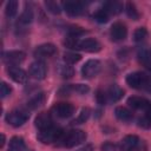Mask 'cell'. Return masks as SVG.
<instances>
[{
  "mask_svg": "<svg viewBox=\"0 0 151 151\" xmlns=\"http://www.w3.org/2000/svg\"><path fill=\"white\" fill-rule=\"evenodd\" d=\"M137 55H138L139 63L143 64L149 71H151V55H150L149 51H146V50H140Z\"/></svg>",
  "mask_w": 151,
  "mask_h": 151,
  "instance_id": "7402d4cb",
  "label": "cell"
},
{
  "mask_svg": "<svg viewBox=\"0 0 151 151\" xmlns=\"http://www.w3.org/2000/svg\"><path fill=\"white\" fill-rule=\"evenodd\" d=\"M18 12V1L17 0H9L6 4V8H5V13L8 18H13Z\"/></svg>",
  "mask_w": 151,
  "mask_h": 151,
  "instance_id": "cb8c5ba5",
  "label": "cell"
},
{
  "mask_svg": "<svg viewBox=\"0 0 151 151\" xmlns=\"http://www.w3.org/2000/svg\"><path fill=\"white\" fill-rule=\"evenodd\" d=\"M114 114H116V117H117L119 120H123V122H131L132 118H133L132 112H131L129 109L124 107V106H118V107H116Z\"/></svg>",
  "mask_w": 151,
  "mask_h": 151,
  "instance_id": "d6986e66",
  "label": "cell"
},
{
  "mask_svg": "<svg viewBox=\"0 0 151 151\" xmlns=\"http://www.w3.org/2000/svg\"><path fill=\"white\" fill-rule=\"evenodd\" d=\"M110 34H111V38L113 40L120 41V40H124L126 38V35H127V28H126V26L123 22H114L111 26Z\"/></svg>",
  "mask_w": 151,
  "mask_h": 151,
  "instance_id": "4fadbf2b",
  "label": "cell"
},
{
  "mask_svg": "<svg viewBox=\"0 0 151 151\" xmlns=\"http://www.w3.org/2000/svg\"><path fill=\"white\" fill-rule=\"evenodd\" d=\"M103 9H105L109 14H118V13L123 9V6H122L120 2H117V1H110V2L104 4Z\"/></svg>",
  "mask_w": 151,
  "mask_h": 151,
  "instance_id": "44dd1931",
  "label": "cell"
},
{
  "mask_svg": "<svg viewBox=\"0 0 151 151\" xmlns=\"http://www.w3.org/2000/svg\"><path fill=\"white\" fill-rule=\"evenodd\" d=\"M147 35V31L145 27H138L134 32H133V40L136 42H140L143 41Z\"/></svg>",
  "mask_w": 151,
  "mask_h": 151,
  "instance_id": "f546056e",
  "label": "cell"
},
{
  "mask_svg": "<svg viewBox=\"0 0 151 151\" xmlns=\"http://www.w3.org/2000/svg\"><path fill=\"white\" fill-rule=\"evenodd\" d=\"M11 92H12L11 86H9V85H7L5 81H2V83H1V85H0V94H1V98L7 97Z\"/></svg>",
  "mask_w": 151,
  "mask_h": 151,
  "instance_id": "d590c367",
  "label": "cell"
},
{
  "mask_svg": "<svg viewBox=\"0 0 151 151\" xmlns=\"http://www.w3.org/2000/svg\"><path fill=\"white\" fill-rule=\"evenodd\" d=\"M46 66L45 64L41 61V60H35L33 61L31 65H29V68H28V73L32 78L34 79H38V80H41L46 77Z\"/></svg>",
  "mask_w": 151,
  "mask_h": 151,
  "instance_id": "30bf717a",
  "label": "cell"
},
{
  "mask_svg": "<svg viewBox=\"0 0 151 151\" xmlns=\"http://www.w3.org/2000/svg\"><path fill=\"white\" fill-rule=\"evenodd\" d=\"M64 132L59 127L51 126L46 130H42L38 133V139L42 144H52V143H58L60 138L63 137Z\"/></svg>",
  "mask_w": 151,
  "mask_h": 151,
  "instance_id": "3957f363",
  "label": "cell"
},
{
  "mask_svg": "<svg viewBox=\"0 0 151 151\" xmlns=\"http://www.w3.org/2000/svg\"><path fill=\"white\" fill-rule=\"evenodd\" d=\"M76 151H93V146H92L91 144H86L85 146L79 147V149H77Z\"/></svg>",
  "mask_w": 151,
  "mask_h": 151,
  "instance_id": "74e56055",
  "label": "cell"
},
{
  "mask_svg": "<svg viewBox=\"0 0 151 151\" xmlns=\"http://www.w3.org/2000/svg\"><path fill=\"white\" fill-rule=\"evenodd\" d=\"M90 113H91L90 109H88V107H84V109L80 111L79 116L73 120V124H83V123H85V122L88 119Z\"/></svg>",
  "mask_w": 151,
  "mask_h": 151,
  "instance_id": "83f0119b",
  "label": "cell"
},
{
  "mask_svg": "<svg viewBox=\"0 0 151 151\" xmlns=\"http://www.w3.org/2000/svg\"><path fill=\"white\" fill-rule=\"evenodd\" d=\"M81 59V55L79 53H76V52H65L64 53V60L66 64H76L78 63L79 60Z\"/></svg>",
  "mask_w": 151,
  "mask_h": 151,
  "instance_id": "484cf974",
  "label": "cell"
},
{
  "mask_svg": "<svg viewBox=\"0 0 151 151\" xmlns=\"http://www.w3.org/2000/svg\"><path fill=\"white\" fill-rule=\"evenodd\" d=\"M4 144H5V136H4V134H1V145H0V146L2 147V146H4Z\"/></svg>",
  "mask_w": 151,
  "mask_h": 151,
  "instance_id": "f35d334b",
  "label": "cell"
},
{
  "mask_svg": "<svg viewBox=\"0 0 151 151\" xmlns=\"http://www.w3.org/2000/svg\"><path fill=\"white\" fill-rule=\"evenodd\" d=\"M125 12H126V14H127L129 18H131V19H133V20H138V19H139V13H138V11H137L134 4L127 2L126 6H125Z\"/></svg>",
  "mask_w": 151,
  "mask_h": 151,
  "instance_id": "d4e9b609",
  "label": "cell"
},
{
  "mask_svg": "<svg viewBox=\"0 0 151 151\" xmlns=\"http://www.w3.org/2000/svg\"><path fill=\"white\" fill-rule=\"evenodd\" d=\"M96 99H97V103L100 104V105L107 104L106 92H104V91H101V90H98V91H97V94H96Z\"/></svg>",
  "mask_w": 151,
  "mask_h": 151,
  "instance_id": "836d02e7",
  "label": "cell"
},
{
  "mask_svg": "<svg viewBox=\"0 0 151 151\" xmlns=\"http://www.w3.org/2000/svg\"><path fill=\"white\" fill-rule=\"evenodd\" d=\"M29 118V113L27 111L24 110H13L11 112L7 113L6 116V122L14 126V127H19L21 125H24Z\"/></svg>",
  "mask_w": 151,
  "mask_h": 151,
  "instance_id": "277c9868",
  "label": "cell"
},
{
  "mask_svg": "<svg viewBox=\"0 0 151 151\" xmlns=\"http://www.w3.org/2000/svg\"><path fill=\"white\" fill-rule=\"evenodd\" d=\"M33 18H34V15H33V11H32V8H25L24 9V12L20 14V17H19V22L20 24H22V25H28V24H31L32 21H33Z\"/></svg>",
  "mask_w": 151,
  "mask_h": 151,
  "instance_id": "603a6c76",
  "label": "cell"
},
{
  "mask_svg": "<svg viewBox=\"0 0 151 151\" xmlns=\"http://www.w3.org/2000/svg\"><path fill=\"white\" fill-rule=\"evenodd\" d=\"M84 33H85V29L80 26H74L73 25V26H70L67 28V34H68V37H72V38H78V37L83 35Z\"/></svg>",
  "mask_w": 151,
  "mask_h": 151,
  "instance_id": "f1b7e54d",
  "label": "cell"
},
{
  "mask_svg": "<svg viewBox=\"0 0 151 151\" xmlns=\"http://www.w3.org/2000/svg\"><path fill=\"white\" fill-rule=\"evenodd\" d=\"M53 112L59 118H68L74 113V106L70 103H58L53 106Z\"/></svg>",
  "mask_w": 151,
  "mask_h": 151,
  "instance_id": "8fae6325",
  "label": "cell"
},
{
  "mask_svg": "<svg viewBox=\"0 0 151 151\" xmlns=\"http://www.w3.org/2000/svg\"><path fill=\"white\" fill-rule=\"evenodd\" d=\"M100 68H101V64H100L99 60L90 59V60H87L83 65V67H81V76L84 78H86V79H91V78L96 77L99 73Z\"/></svg>",
  "mask_w": 151,
  "mask_h": 151,
  "instance_id": "8992f818",
  "label": "cell"
},
{
  "mask_svg": "<svg viewBox=\"0 0 151 151\" xmlns=\"http://www.w3.org/2000/svg\"><path fill=\"white\" fill-rule=\"evenodd\" d=\"M124 96V90L118 86L117 84H113L111 85L107 91H106V97H107V103H114V101H118L122 97Z\"/></svg>",
  "mask_w": 151,
  "mask_h": 151,
  "instance_id": "e0dca14e",
  "label": "cell"
},
{
  "mask_svg": "<svg viewBox=\"0 0 151 151\" xmlns=\"http://www.w3.org/2000/svg\"><path fill=\"white\" fill-rule=\"evenodd\" d=\"M45 101V94L44 93H37L35 96H33L28 101H27V107H29L31 110H34L39 106H41Z\"/></svg>",
  "mask_w": 151,
  "mask_h": 151,
  "instance_id": "ffe728a7",
  "label": "cell"
},
{
  "mask_svg": "<svg viewBox=\"0 0 151 151\" xmlns=\"http://www.w3.org/2000/svg\"><path fill=\"white\" fill-rule=\"evenodd\" d=\"M93 18H94V20H96V21H98V22H100V24H105V22H107V21H109L110 14H109L105 9L100 8L99 11H97V12L93 14Z\"/></svg>",
  "mask_w": 151,
  "mask_h": 151,
  "instance_id": "4316f807",
  "label": "cell"
},
{
  "mask_svg": "<svg viewBox=\"0 0 151 151\" xmlns=\"http://www.w3.org/2000/svg\"><path fill=\"white\" fill-rule=\"evenodd\" d=\"M126 83L132 88H142V87H145L147 85L149 78H147V76L145 73L133 72V73H130L126 77Z\"/></svg>",
  "mask_w": 151,
  "mask_h": 151,
  "instance_id": "52a82bcc",
  "label": "cell"
},
{
  "mask_svg": "<svg viewBox=\"0 0 151 151\" xmlns=\"http://www.w3.org/2000/svg\"><path fill=\"white\" fill-rule=\"evenodd\" d=\"M117 146L112 143H105L103 146H101V150L103 151H116Z\"/></svg>",
  "mask_w": 151,
  "mask_h": 151,
  "instance_id": "8d00e7d4",
  "label": "cell"
},
{
  "mask_svg": "<svg viewBox=\"0 0 151 151\" xmlns=\"http://www.w3.org/2000/svg\"><path fill=\"white\" fill-rule=\"evenodd\" d=\"M149 53H150V55H151V50H150V51H149Z\"/></svg>",
  "mask_w": 151,
  "mask_h": 151,
  "instance_id": "ab89813d",
  "label": "cell"
},
{
  "mask_svg": "<svg viewBox=\"0 0 151 151\" xmlns=\"http://www.w3.org/2000/svg\"><path fill=\"white\" fill-rule=\"evenodd\" d=\"M59 73L63 78H71L73 76V68L68 65H60V70H59Z\"/></svg>",
  "mask_w": 151,
  "mask_h": 151,
  "instance_id": "1f68e13d",
  "label": "cell"
},
{
  "mask_svg": "<svg viewBox=\"0 0 151 151\" xmlns=\"http://www.w3.org/2000/svg\"><path fill=\"white\" fill-rule=\"evenodd\" d=\"M8 151H28L25 144V140L21 137H13L9 140V145H8Z\"/></svg>",
  "mask_w": 151,
  "mask_h": 151,
  "instance_id": "ac0fdd59",
  "label": "cell"
},
{
  "mask_svg": "<svg viewBox=\"0 0 151 151\" xmlns=\"http://www.w3.org/2000/svg\"><path fill=\"white\" fill-rule=\"evenodd\" d=\"M119 147L123 151H146L147 150V145H146L145 140L140 139L139 137H137L134 134L125 136L120 140Z\"/></svg>",
  "mask_w": 151,
  "mask_h": 151,
  "instance_id": "7a4b0ae2",
  "label": "cell"
},
{
  "mask_svg": "<svg viewBox=\"0 0 151 151\" xmlns=\"http://www.w3.org/2000/svg\"><path fill=\"white\" fill-rule=\"evenodd\" d=\"M127 104L129 106H131L134 110H142L145 112V114L151 117V101L147 100L146 98L143 97H137V96H132L127 99Z\"/></svg>",
  "mask_w": 151,
  "mask_h": 151,
  "instance_id": "5b68a950",
  "label": "cell"
},
{
  "mask_svg": "<svg viewBox=\"0 0 151 151\" xmlns=\"http://www.w3.org/2000/svg\"><path fill=\"white\" fill-rule=\"evenodd\" d=\"M138 125L143 129H150L151 127V117L147 114H144L142 118L138 119Z\"/></svg>",
  "mask_w": 151,
  "mask_h": 151,
  "instance_id": "d6a6232c",
  "label": "cell"
},
{
  "mask_svg": "<svg viewBox=\"0 0 151 151\" xmlns=\"http://www.w3.org/2000/svg\"><path fill=\"white\" fill-rule=\"evenodd\" d=\"M45 6H46L47 11H48V12H51L52 14H59V13L61 12V8H60L59 4H58V2H55V1L47 0V1H45Z\"/></svg>",
  "mask_w": 151,
  "mask_h": 151,
  "instance_id": "4dcf8cb0",
  "label": "cell"
},
{
  "mask_svg": "<svg viewBox=\"0 0 151 151\" xmlns=\"http://www.w3.org/2000/svg\"><path fill=\"white\" fill-rule=\"evenodd\" d=\"M26 58V54L25 52L22 51H8V52H5L2 54V59L5 61V64H7L8 66H17L19 65L20 63H22Z\"/></svg>",
  "mask_w": 151,
  "mask_h": 151,
  "instance_id": "9c48e42d",
  "label": "cell"
},
{
  "mask_svg": "<svg viewBox=\"0 0 151 151\" xmlns=\"http://www.w3.org/2000/svg\"><path fill=\"white\" fill-rule=\"evenodd\" d=\"M63 8L70 17H78L84 12V6L80 1H65L63 2Z\"/></svg>",
  "mask_w": 151,
  "mask_h": 151,
  "instance_id": "7c38bea8",
  "label": "cell"
},
{
  "mask_svg": "<svg viewBox=\"0 0 151 151\" xmlns=\"http://www.w3.org/2000/svg\"><path fill=\"white\" fill-rule=\"evenodd\" d=\"M57 53V47L53 44H41L34 50V55L38 58H48Z\"/></svg>",
  "mask_w": 151,
  "mask_h": 151,
  "instance_id": "9a60e30c",
  "label": "cell"
},
{
  "mask_svg": "<svg viewBox=\"0 0 151 151\" xmlns=\"http://www.w3.org/2000/svg\"><path fill=\"white\" fill-rule=\"evenodd\" d=\"M100 48H101L100 42L94 38H86L83 40L78 39L77 47H76V50H81L85 52H98L100 51Z\"/></svg>",
  "mask_w": 151,
  "mask_h": 151,
  "instance_id": "ba28073f",
  "label": "cell"
},
{
  "mask_svg": "<svg viewBox=\"0 0 151 151\" xmlns=\"http://www.w3.org/2000/svg\"><path fill=\"white\" fill-rule=\"evenodd\" d=\"M34 125H35V127L39 129V131H42V130H46V129L53 126V120H52L51 114L48 112H40L35 117Z\"/></svg>",
  "mask_w": 151,
  "mask_h": 151,
  "instance_id": "5bb4252c",
  "label": "cell"
},
{
  "mask_svg": "<svg viewBox=\"0 0 151 151\" xmlns=\"http://www.w3.org/2000/svg\"><path fill=\"white\" fill-rule=\"evenodd\" d=\"M86 139V133L81 130H71L67 133L64 132L63 137L60 138V140L58 142L59 146H64V147H73L83 142H85Z\"/></svg>",
  "mask_w": 151,
  "mask_h": 151,
  "instance_id": "6da1fadb",
  "label": "cell"
},
{
  "mask_svg": "<svg viewBox=\"0 0 151 151\" xmlns=\"http://www.w3.org/2000/svg\"><path fill=\"white\" fill-rule=\"evenodd\" d=\"M88 86L87 85H84V84H77V85H72V91L73 92H77L79 94H84L86 92H88Z\"/></svg>",
  "mask_w": 151,
  "mask_h": 151,
  "instance_id": "e575fe53",
  "label": "cell"
},
{
  "mask_svg": "<svg viewBox=\"0 0 151 151\" xmlns=\"http://www.w3.org/2000/svg\"><path fill=\"white\" fill-rule=\"evenodd\" d=\"M7 73L17 83H21L22 84V83L27 81V73L22 68L18 67V66H9L7 68Z\"/></svg>",
  "mask_w": 151,
  "mask_h": 151,
  "instance_id": "2e32d148",
  "label": "cell"
}]
</instances>
